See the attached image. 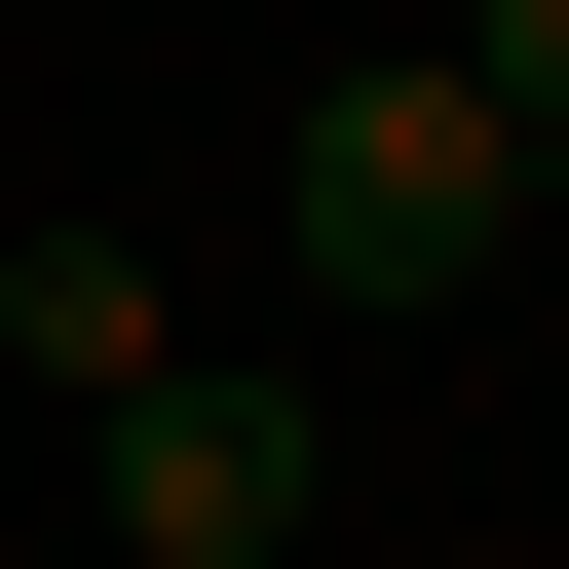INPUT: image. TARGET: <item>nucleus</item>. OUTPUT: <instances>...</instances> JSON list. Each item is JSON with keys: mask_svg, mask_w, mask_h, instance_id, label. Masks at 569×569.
I'll return each instance as SVG.
<instances>
[{"mask_svg": "<svg viewBox=\"0 0 569 569\" xmlns=\"http://www.w3.org/2000/svg\"><path fill=\"white\" fill-rule=\"evenodd\" d=\"M418 77H456V114H493V152L569 190V0H456V39H418Z\"/></svg>", "mask_w": 569, "mask_h": 569, "instance_id": "20e7f679", "label": "nucleus"}, {"mask_svg": "<svg viewBox=\"0 0 569 569\" xmlns=\"http://www.w3.org/2000/svg\"><path fill=\"white\" fill-rule=\"evenodd\" d=\"M266 531H342V418L305 380H114V531L77 569H266Z\"/></svg>", "mask_w": 569, "mask_h": 569, "instance_id": "f03ea898", "label": "nucleus"}, {"mask_svg": "<svg viewBox=\"0 0 569 569\" xmlns=\"http://www.w3.org/2000/svg\"><path fill=\"white\" fill-rule=\"evenodd\" d=\"M266 266H305L342 342H418V305L531 266V152H493L456 77H305V114H266Z\"/></svg>", "mask_w": 569, "mask_h": 569, "instance_id": "f257e3e1", "label": "nucleus"}, {"mask_svg": "<svg viewBox=\"0 0 569 569\" xmlns=\"http://www.w3.org/2000/svg\"><path fill=\"white\" fill-rule=\"evenodd\" d=\"M0 380H39V418L190 380V305H152V228H0Z\"/></svg>", "mask_w": 569, "mask_h": 569, "instance_id": "7ed1b4c3", "label": "nucleus"}]
</instances>
